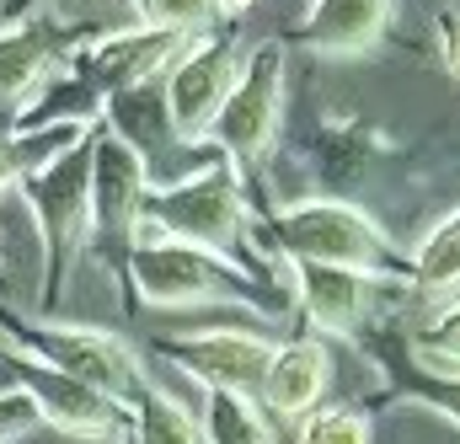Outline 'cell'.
Returning <instances> with one entry per match:
<instances>
[{"label": "cell", "instance_id": "cell-1", "mask_svg": "<svg viewBox=\"0 0 460 444\" xmlns=\"http://www.w3.org/2000/svg\"><path fill=\"white\" fill-rule=\"evenodd\" d=\"M123 279L150 311L246 306L257 316H279V289L268 279L235 268L230 257H215V252L188 246V241H166V235H139V246L128 252Z\"/></svg>", "mask_w": 460, "mask_h": 444}, {"label": "cell", "instance_id": "cell-2", "mask_svg": "<svg viewBox=\"0 0 460 444\" xmlns=\"http://www.w3.org/2000/svg\"><path fill=\"white\" fill-rule=\"evenodd\" d=\"M252 235L284 257V262H327V268H358V273H396L402 279V246L369 220L358 204L343 199H300L279 215L252 220Z\"/></svg>", "mask_w": 460, "mask_h": 444}, {"label": "cell", "instance_id": "cell-3", "mask_svg": "<svg viewBox=\"0 0 460 444\" xmlns=\"http://www.w3.org/2000/svg\"><path fill=\"white\" fill-rule=\"evenodd\" d=\"M97 129V123H92ZM92 129L49 155L38 172H27L16 182L22 204L32 209L38 220V241H43V284H38V311H54L65 284H70V268L81 257V246L92 241Z\"/></svg>", "mask_w": 460, "mask_h": 444}, {"label": "cell", "instance_id": "cell-4", "mask_svg": "<svg viewBox=\"0 0 460 444\" xmlns=\"http://www.w3.org/2000/svg\"><path fill=\"white\" fill-rule=\"evenodd\" d=\"M0 337L43 364H54L59 375L92 386L97 396H108L113 407H134L145 391H150V375H145V359L123 342L118 333L102 327H75V322H32V316H16L0 306Z\"/></svg>", "mask_w": 460, "mask_h": 444}, {"label": "cell", "instance_id": "cell-5", "mask_svg": "<svg viewBox=\"0 0 460 444\" xmlns=\"http://www.w3.org/2000/svg\"><path fill=\"white\" fill-rule=\"evenodd\" d=\"M252 220L257 215L246 209L241 177L226 161H215L182 182H150L145 209H139V235H166V241H188L215 257H230L246 246Z\"/></svg>", "mask_w": 460, "mask_h": 444}, {"label": "cell", "instance_id": "cell-6", "mask_svg": "<svg viewBox=\"0 0 460 444\" xmlns=\"http://www.w3.org/2000/svg\"><path fill=\"white\" fill-rule=\"evenodd\" d=\"M199 38L193 32H155V27H128V32H113V38H97L92 49H75V59L54 81V92L86 97V118L97 123V112L108 108L113 97L139 92L155 70H172Z\"/></svg>", "mask_w": 460, "mask_h": 444}, {"label": "cell", "instance_id": "cell-7", "mask_svg": "<svg viewBox=\"0 0 460 444\" xmlns=\"http://www.w3.org/2000/svg\"><path fill=\"white\" fill-rule=\"evenodd\" d=\"M279 123H284V43L262 38L246 49L241 81L226 97L220 118L209 123V139L220 145L235 177H252L268 161V150L279 145Z\"/></svg>", "mask_w": 460, "mask_h": 444}, {"label": "cell", "instance_id": "cell-8", "mask_svg": "<svg viewBox=\"0 0 460 444\" xmlns=\"http://www.w3.org/2000/svg\"><path fill=\"white\" fill-rule=\"evenodd\" d=\"M150 161L134 150L118 129H92V241L108 252L113 268H128V252L139 246V209L150 193Z\"/></svg>", "mask_w": 460, "mask_h": 444}, {"label": "cell", "instance_id": "cell-9", "mask_svg": "<svg viewBox=\"0 0 460 444\" xmlns=\"http://www.w3.org/2000/svg\"><path fill=\"white\" fill-rule=\"evenodd\" d=\"M70 59H75V38L49 11L0 27V134L27 129V118L43 102V86H54Z\"/></svg>", "mask_w": 460, "mask_h": 444}, {"label": "cell", "instance_id": "cell-10", "mask_svg": "<svg viewBox=\"0 0 460 444\" xmlns=\"http://www.w3.org/2000/svg\"><path fill=\"white\" fill-rule=\"evenodd\" d=\"M289 284H295V306L300 316L327 337H358L369 333L375 311L385 295H412L407 279L396 273H358V268H327V262H284Z\"/></svg>", "mask_w": 460, "mask_h": 444}, {"label": "cell", "instance_id": "cell-11", "mask_svg": "<svg viewBox=\"0 0 460 444\" xmlns=\"http://www.w3.org/2000/svg\"><path fill=\"white\" fill-rule=\"evenodd\" d=\"M241 65H246V54L235 49V38H215V32H204L172 70H166V86H161V97H166V118H172V134L182 139V145H199L204 134H209V123L220 118L226 108V97L235 92V81H241Z\"/></svg>", "mask_w": 460, "mask_h": 444}, {"label": "cell", "instance_id": "cell-12", "mask_svg": "<svg viewBox=\"0 0 460 444\" xmlns=\"http://www.w3.org/2000/svg\"><path fill=\"white\" fill-rule=\"evenodd\" d=\"M11 391H22V396L32 402L38 423L59 429V434H70V440L113 444V440L128 434V413H123V407H113V402L97 396L92 386L59 375L54 364L32 359V353H22V348H11Z\"/></svg>", "mask_w": 460, "mask_h": 444}, {"label": "cell", "instance_id": "cell-13", "mask_svg": "<svg viewBox=\"0 0 460 444\" xmlns=\"http://www.w3.org/2000/svg\"><path fill=\"white\" fill-rule=\"evenodd\" d=\"M172 369L199 380L204 391H230V396H257L262 375L273 364V342L246 327H209L188 337H155L150 342Z\"/></svg>", "mask_w": 460, "mask_h": 444}, {"label": "cell", "instance_id": "cell-14", "mask_svg": "<svg viewBox=\"0 0 460 444\" xmlns=\"http://www.w3.org/2000/svg\"><path fill=\"white\" fill-rule=\"evenodd\" d=\"M391 11H396V0H311V11L289 32V43L327 54V59H353L385 38Z\"/></svg>", "mask_w": 460, "mask_h": 444}, {"label": "cell", "instance_id": "cell-15", "mask_svg": "<svg viewBox=\"0 0 460 444\" xmlns=\"http://www.w3.org/2000/svg\"><path fill=\"white\" fill-rule=\"evenodd\" d=\"M327 386H332V359L316 337H295L284 348H273V364L262 375V391H257V407L268 418H311L322 402H327Z\"/></svg>", "mask_w": 460, "mask_h": 444}, {"label": "cell", "instance_id": "cell-16", "mask_svg": "<svg viewBox=\"0 0 460 444\" xmlns=\"http://www.w3.org/2000/svg\"><path fill=\"white\" fill-rule=\"evenodd\" d=\"M358 342H364V348H369V359L391 375L396 396H407V402H418V407H429V413L450 418V423L460 429V369L429 364L407 337H396L391 327H369Z\"/></svg>", "mask_w": 460, "mask_h": 444}, {"label": "cell", "instance_id": "cell-17", "mask_svg": "<svg viewBox=\"0 0 460 444\" xmlns=\"http://www.w3.org/2000/svg\"><path fill=\"white\" fill-rule=\"evenodd\" d=\"M128 444H204V423L150 380V391L128 407Z\"/></svg>", "mask_w": 460, "mask_h": 444}, {"label": "cell", "instance_id": "cell-18", "mask_svg": "<svg viewBox=\"0 0 460 444\" xmlns=\"http://www.w3.org/2000/svg\"><path fill=\"white\" fill-rule=\"evenodd\" d=\"M407 284L429 289V295L460 289V204L450 215H439L434 230L418 241V252L407 257Z\"/></svg>", "mask_w": 460, "mask_h": 444}, {"label": "cell", "instance_id": "cell-19", "mask_svg": "<svg viewBox=\"0 0 460 444\" xmlns=\"http://www.w3.org/2000/svg\"><path fill=\"white\" fill-rule=\"evenodd\" d=\"M92 123H49V129H22V134H0V193L16 188L27 172H38L49 155L70 150Z\"/></svg>", "mask_w": 460, "mask_h": 444}, {"label": "cell", "instance_id": "cell-20", "mask_svg": "<svg viewBox=\"0 0 460 444\" xmlns=\"http://www.w3.org/2000/svg\"><path fill=\"white\" fill-rule=\"evenodd\" d=\"M204 444H279L257 396L204 391Z\"/></svg>", "mask_w": 460, "mask_h": 444}, {"label": "cell", "instance_id": "cell-21", "mask_svg": "<svg viewBox=\"0 0 460 444\" xmlns=\"http://www.w3.org/2000/svg\"><path fill=\"white\" fill-rule=\"evenodd\" d=\"M134 5V22L139 27H155V32H209L226 11L220 0H128Z\"/></svg>", "mask_w": 460, "mask_h": 444}, {"label": "cell", "instance_id": "cell-22", "mask_svg": "<svg viewBox=\"0 0 460 444\" xmlns=\"http://www.w3.org/2000/svg\"><path fill=\"white\" fill-rule=\"evenodd\" d=\"M295 444H369V418L343 402H322L311 418L295 423Z\"/></svg>", "mask_w": 460, "mask_h": 444}, {"label": "cell", "instance_id": "cell-23", "mask_svg": "<svg viewBox=\"0 0 460 444\" xmlns=\"http://www.w3.org/2000/svg\"><path fill=\"white\" fill-rule=\"evenodd\" d=\"M429 364H445V369H460V300H450L439 316H429L418 333L407 337Z\"/></svg>", "mask_w": 460, "mask_h": 444}, {"label": "cell", "instance_id": "cell-24", "mask_svg": "<svg viewBox=\"0 0 460 444\" xmlns=\"http://www.w3.org/2000/svg\"><path fill=\"white\" fill-rule=\"evenodd\" d=\"M439 49H445V70L460 81V5L439 11Z\"/></svg>", "mask_w": 460, "mask_h": 444}, {"label": "cell", "instance_id": "cell-25", "mask_svg": "<svg viewBox=\"0 0 460 444\" xmlns=\"http://www.w3.org/2000/svg\"><path fill=\"white\" fill-rule=\"evenodd\" d=\"M11 391V342L0 337V396Z\"/></svg>", "mask_w": 460, "mask_h": 444}, {"label": "cell", "instance_id": "cell-26", "mask_svg": "<svg viewBox=\"0 0 460 444\" xmlns=\"http://www.w3.org/2000/svg\"><path fill=\"white\" fill-rule=\"evenodd\" d=\"M246 5H257V0H220V11H226V16H241Z\"/></svg>", "mask_w": 460, "mask_h": 444}, {"label": "cell", "instance_id": "cell-27", "mask_svg": "<svg viewBox=\"0 0 460 444\" xmlns=\"http://www.w3.org/2000/svg\"><path fill=\"white\" fill-rule=\"evenodd\" d=\"M49 5H54V0H22V11H27V16H32V11H49Z\"/></svg>", "mask_w": 460, "mask_h": 444}, {"label": "cell", "instance_id": "cell-28", "mask_svg": "<svg viewBox=\"0 0 460 444\" xmlns=\"http://www.w3.org/2000/svg\"><path fill=\"white\" fill-rule=\"evenodd\" d=\"M113 444H128V434H123V440H113Z\"/></svg>", "mask_w": 460, "mask_h": 444}]
</instances>
